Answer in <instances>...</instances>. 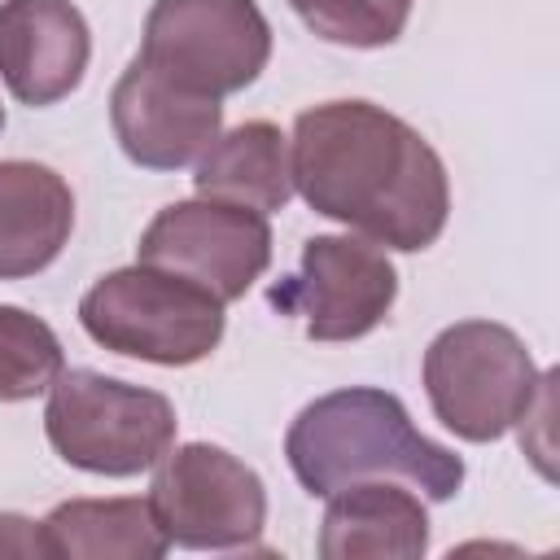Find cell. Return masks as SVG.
<instances>
[{"mask_svg": "<svg viewBox=\"0 0 560 560\" xmlns=\"http://www.w3.org/2000/svg\"><path fill=\"white\" fill-rule=\"evenodd\" d=\"M293 192L354 236L420 254L451 219L442 153L398 114L372 101H324L293 118Z\"/></svg>", "mask_w": 560, "mask_h": 560, "instance_id": "cell-1", "label": "cell"}, {"mask_svg": "<svg viewBox=\"0 0 560 560\" xmlns=\"http://www.w3.org/2000/svg\"><path fill=\"white\" fill-rule=\"evenodd\" d=\"M284 459L311 499H328L359 481H402L429 503H446L464 486V459L424 438L402 398L376 385H350L306 402L289 433Z\"/></svg>", "mask_w": 560, "mask_h": 560, "instance_id": "cell-2", "label": "cell"}, {"mask_svg": "<svg viewBox=\"0 0 560 560\" xmlns=\"http://www.w3.org/2000/svg\"><path fill=\"white\" fill-rule=\"evenodd\" d=\"M83 332L109 350L158 368H188L219 350L228 315L201 284L162 267H118L105 271L79 298Z\"/></svg>", "mask_w": 560, "mask_h": 560, "instance_id": "cell-3", "label": "cell"}, {"mask_svg": "<svg viewBox=\"0 0 560 560\" xmlns=\"http://www.w3.org/2000/svg\"><path fill=\"white\" fill-rule=\"evenodd\" d=\"M175 402L96 368H61L44 402L48 446L79 472L136 477L175 446Z\"/></svg>", "mask_w": 560, "mask_h": 560, "instance_id": "cell-4", "label": "cell"}, {"mask_svg": "<svg viewBox=\"0 0 560 560\" xmlns=\"http://www.w3.org/2000/svg\"><path fill=\"white\" fill-rule=\"evenodd\" d=\"M420 381L438 424L464 442H499L542 389L529 346L494 319L446 324L424 350Z\"/></svg>", "mask_w": 560, "mask_h": 560, "instance_id": "cell-5", "label": "cell"}, {"mask_svg": "<svg viewBox=\"0 0 560 560\" xmlns=\"http://www.w3.org/2000/svg\"><path fill=\"white\" fill-rule=\"evenodd\" d=\"M140 61L201 96L245 92L271 61V22L258 0H153Z\"/></svg>", "mask_w": 560, "mask_h": 560, "instance_id": "cell-6", "label": "cell"}, {"mask_svg": "<svg viewBox=\"0 0 560 560\" xmlns=\"http://www.w3.org/2000/svg\"><path fill=\"white\" fill-rule=\"evenodd\" d=\"M149 508L171 547L184 551H249L267 525L262 477L214 442L171 446L153 464Z\"/></svg>", "mask_w": 560, "mask_h": 560, "instance_id": "cell-7", "label": "cell"}, {"mask_svg": "<svg viewBox=\"0 0 560 560\" xmlns=\"http://www.w3.org/2000/svg\"><path fill=\"white\" fill-rule=\"evenodd\" d=\"M136 262L175 271L223 306L241 302L271 267V223L258 210L214 197H188L162 206L140 232Z\"/></svg>", "mask_w": 560, "mask_h": 560, "instance_id": "cell-8", "label": "cell"}, {"mask_svg": "<svg viewBox=\"0 0 560 560\" xmlns=\"http://www.w3.org/2000/svg\"><path fill=\"white\" fill-rule=\"evenodd\" d=\"M267 302L280 315H298L311 341H359L389 319L398 271L381 245L319 232L302 245L298 271L267 289Z\"/></svg>", "mask_w": 560, "mask_h": 560, "instance_id": "cell-9", "label": "cell"}, {"mask_svg": "<svg viewBox=\"0 0 560 560\" xmlns=\"http://www.w3.org/2000/svg\"><path fill=\"white\" fill-rule=\"evenodd\" d=\"M109 127L127 162L144 171H184L223 131V101L179 88L149 61L131 57L109 92Z\"/></svg>", "mask_w": 560, "mask_h": 560, "instance_id": "cell-10", "label": "cell"}, {"mask_svg": "<svg viewBox=\"0 0 560 560\" xmlns=\"http://www.w3.org/2000/svg\"><path fill=\"white\" fill-rule=\"evenodd\" d=\"M92 61V31L74 0H0V83L44 109L66 101Z\"/></svg>", "mask_w": 560, "mask_h": 560, "instance_id": "cell-11", "label": "cell"}, {"mask_svg": "<svg viewBox=\"0 0 560 560\" xmlns=\"http://www.w3.org/2000/svg\"><path fill=\"white\" fill-rule=\"evenodd\" d=\"M324 560H420L429 551L424 499L402 481H359L328 494L319 521Z\"/></svg>", "mask_w": 560, "mask_h": 560, "instance_id": "cell-12", "label": "cell"}, {"mask_svg": "<svg viewBox=\"0 0 560 560\" xmlns=\"http://www.w3.org/2000/svg\"><path fill=\"white\" fill-rule=\"evenodd\" d=\"M70 184L44 162H0V280H26L52 267L70 245Z\"/></svg>", "mask_w": 560, "mask_h": 560, "instance_id": "cell-13", "label": "cell"}, {"mask_svg": "<svg viewBox=\"0 0 560 560\" xmlns=\"http://www.w3.org/2000/svg\"><path fill=\"white\" fill-rule=\"evenodd\" d=\"M192 166H197L192 175L197 197H214L258 214H276L293 201L289 136L267 118H249L232 131H219L214 144Z\"/></svg>", "mask_w": 560, "mask_h": 560, "instance_id": "cell-14", "label": "cell"}, {"mask_svg": "<svg viewBox=\"0 0 560 560\" xmlns=\"http://www.w3.org/2000/svg\"><path fill=\"white\" fill-rule=\"evenodd\" d=\"M57 560H162L171 551L149 499H66L44 521Z\"/></svg>", "mask_w": 560, "mask_h": 560, "instance_id": "cell-15", "label": "cell"}, {"mask_svg": "<svg viewBox=\"0 0 560 560\" xmlns=\"http://www.w3.org/2000/svg\"><path fill=\"white\" fill-rule=\"evenodd\" d=\"M66 350L48 319L31 315L26 306H0V402H26L48 394L61 376Z\"/></svg>", "mask_w": 560, "mask_h": 560, "instance_id": "cell-16", "label": "cell"}, {"mask_svg": "<svg viewBox=\"0 0 560 560\" xmlns=\"http://www.w3.org/2000/svg\"><path fill=\"white\" fill-rule=\"evenodd\" d=\"M302 26L341 48H389L407 22L416 0H289Z\"/></svg>", "mask_w": 560, "mask_h": 560, "instance_id": "cell-17", "label": "cell"}, {"mask_svg": "<svg viewBox=\"0 0 560 560\" xmlns=\"http://www.w3.org/2000/svg\"><path fill=\"white\" fill-rule=\"evenodd\" d=\"M0 556H48L39 521L22 512H0Z\"/></svg>", "mask_w": 560, "mask_h": 560, "instance_id": "cell-18", "label": "cell"}, {"mask_svg": "<svg viewBox=\"0 0 560 560\" xmlns=\"http://www.w3.org/2000/svg\"><path fill=\"white\" fill-rule=\"evenodd\" d=\"M0 131H4V105H0Z\"/></svg>", "mask_w": 560, "mask_h": 560, "instance_id": "cell-19", "label": "cell"}]
</instances>
